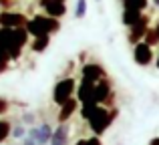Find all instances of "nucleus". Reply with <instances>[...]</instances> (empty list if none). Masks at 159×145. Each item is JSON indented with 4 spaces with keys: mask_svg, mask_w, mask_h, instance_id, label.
<instances>
[{
    "mask_svg": "<svg viewBox=\"0 0 159 145\" xmlns=\"http://www.w3.org/2000/svg\"><path fill=\"white\" fill-rule=\"evenodd\" d=\"M61 28V22L58 18H52V16L47 14H36L32 16V20H28L26 30L32 39H39V36H51V32H57Z\"/></svg>",
    "mask_w": 159,
    "mask_h": 145,
    "instance_id": "nucleus-1",
    "label": "nucleus"
},
{
    "mask_svg": "<svg viewBox=\"0 0 159 145\" xmlns=\"http://www.w3.org/2000/svg\"><path fill=\"white\" fill-rule=\"evenodd\" d=\"M117 113H119L117 109H107V107L99 105L97 109H95V113L91 115V119H89V127H91V131H93V135L101 137L109 129L113 119H117Z\"/></svg>",
    "mask_w": 159,
    "mask_h": 145,
    "instance_id": "nucleus-2",
    "label": "nucleus"
},
{
    "mask_svg": "<svg viewBox=\"0 0 159 145\" xmlns=\"http://www.w3.org/2000/svg\"><path fill=\"white\" fill-rule=\"evenodd\" d=\"M75 79L66 77V79H61V81L54 85L52 89V101L57 103L58 107H62L69 99H73V93H75Z\"/></svg>",
    "mask_w": 159,
    "mask_h": 145,
    "instance_id": "nucleus-3",
    "label": "nucleus"
},
{
    "mask_svg": "<svg viewBox=\"0 0 159 145\" xmlns=\"http://www.w3.org/2000/svg\"><path fill=\"white\" fill-rule=\"evenodd\" d=\"M81 77H83V81H89V83H95V85H97L99 81L107 79V73L101 65L87 63V65H83V69H81Z\"/></svg>",
    "mask_w": 159,
    "mask_h": 145,
    "instance_id": "nucleus-4",
    "label": "nucleus"
},
{
    "mask_svg": "<svg viewBox=\"0 0 159 145\" xmlns=\"http://www.w3.org/2000/svg\"><path fill=\"white\" fill-rule=\"evenodd\" d=\"M28 20L24 14L20 12H0V26L2 28H20V26H26Z\"/></svg>",
    "mask_w": 159,
    "mask_h": 145,
    "instance_id": "nucleus-5",
    "label": "nucleus"
},
{
    "mask_svg": "<svg viewBox=\"0 0 159 145\" xmlns=\"http://www.w3.org/2000/svg\"><path fill=\"white\" fill-rule=\"evenodd\" d=\"M52 133H54V129L48 123H43L40 127H30L28 129V137L30 139H34L39 145H47V143H51V139H52Z\"/></svg>",
    "mask_w": 159,
    "mask_h": 145,
    "instance_id": "nucleus-6",
    "label": "nucleus"
},
{
    "mask_svg": "<svg viewBox=\"0 0 159 145\" xmlns=\"http://www.w3.org/2000/svg\"><path fill=\"white\" fill-rule=\"evenodd\" d=\"M133 59L139 67H147L153 61V47H149L147 43H139L133 48Z\"/></svg>",
    "mask_w": 159,
    "mask_h": 145,
    "instance_id": "nucleus-7",
    "label": "nucleus"
},
{
    "mask_svg": "<svg viewBox=\"0 0 159 145\" xmlns=\"http://www.w3.org/2000/svg\"><path fill=\"white\" fill-rule=\"evenodd\" d=\"M147 30H149V18H147V16H143L135 26H131V32H129V43H131V44L143 43Z\"/></svg>",
    "mask_w": 159,
    "mask_h": 145,
    "instance_id": "nucleus-8",
    "label": "nucleus"
},
{
    "mask_svg": "<svg viewBox=\"0 0 159 145\" xmlns=\"http://www.w3.org/2000/svg\"><path fill=\"white\" fill-rule=\"evenodd\" d=\"M77 101L81 103H95V83H89V81H81L77 89Z\"/></svg>",
    "mask_w": 159,
    "mask_h": 145,
    "instance_id": "nucleus-9",
    "label": "nucleus"
},
{
    "mask_svg": "<svg viewBox=\"0 0 159 145\" xmlns=\"http://www.w3.org/2000/svg\"><path fill=\"white\" fill-rule=\"evenodd\" d=\"M111 97H113L111 83H109L107 79L99 81L97 85H95V103H97V105H103V103H107Z\"/></svg>",
    "mask_w": 159,
    "mask_h": 145,
    "instance_id": "nucleus-10",
    "label": "nucleus"
},
{
    "mask_svg": "<svg viewBox=\"0 0 159 145\" xmlns=\"http://www.w3.org/2000/svg\"><path fill=\"white\" fill-rule=\"evenodd\" d=\"M77 107H79L77 99H69V101L61 107V111H58V123H66L69 121V119L77 113Z\"/></svg>",
    "mask_w": 159,
    "mask_h": 145,
    "instance_id": "nucleus-11",
    "label": "nucleus"
},
{
    "mask_svg": "<svg viewBox=\"0 0 159 145\" xmlns=\"http://www.w3.org/2000/svg\"><path fill=\"white\" fill-rule=\"evenodd\" d=\"M69 143V125L66 123H58V127L54 129L51 145H66Z\"/></svg>",
    "mask_w": 159,
    "mask_h": 145,
    "instance_id": "nucleus-12",
    "label": "nucleus"
},
{
    "mask_svg": "<svg viewBox=\"0 0 159 145\" xmlns=\"http://www.w3.org/2000/svg\"><path fill=\"white\" fill-rule=\"evenodd\" d=\"M12 30H14V28H2L0 26V52H4V55H8V51H10Z\"/></svg>",
    "mask_w": 159,
    "mask_h": 145,
    "instance_id": "nucleus-13",
    "label": "nucleus"
},
{
    "mask_svg": "<svg viewBox=\"0 0 159 145\" xmlns=\"http://www.w3.org/2000/svg\"><path fill=\"white\" fill-rule=\"evenodd\" d=\"M44 10H47V16L61 18L66 14V2H51L48 6H44Z\"/></svg>",
    "mask_w": 159,
    "mask_h": 145,
    "instance_id": "nucleus-14",
    "label": "nucleus"
},
{
    "mask_svg": "<svg viewBox=\"0 0 159 145\" xmlns=\"http://www.w3.org/2000/svg\"><path fill=\"white\" fill-rule=\"evenodd\" d=\"M143 18V14H141V12H135V10H125L123 8V18H121V22L125 24V26H135L137 22H139V20Z\"/></svg>",
    "mask_w": 159,
    "mask_h": 145,
    "instance_id": "nucleus-15",
    "label": "nucleus"
},
{
    "mask_svg": "<svg viewBox=\"0 0 159 145\" xmlns=\"http://www.w3.org/2000/svg\"><path fill=\"white\" fill-rule=\"evenodd\" d=\"M149 0H125L123 2V8L125 10H135V12H143L147 8Z\"/></svg>",
    "mask_w": 159,
    "mask_h": 145,
    "instance_id": "nucleus-16",
    "label": "nucleus"
},
{
    "mask_svg": "<svg viewBox=\"0 0 159 145\" xmlns=\"http://www.w3.org/2000/svg\"><path fill=\"white\" fill-rule=\"evenodd\" d=\"M51 44V36H39V39H32V52H43L44 48H48Z\"/></svg>",
    "mask_w": 159,
    "mask_h": 145,
    "instance_id": "nucleus-17",
    "label": "nucleus"
},
{
    "mask_svg": "<svg viewBox=\"0 0 159 145\" xmlns=\"http://www.w3.org/2000/svg\"><path fill=\"white\" fill-rule=\"evenodd\" d=\"M8 135H12V125L6 121V119H0V143L6 141Z\"/></svg>",
    "mask_w": 159,
    "mask_h": 145,
    "instance_id": "nucleus-18",
    "label": "nucleus"
},
{
    "mask_svg": "<svg viewBox=\"0 0 159 145\" xmlns=\"http://www.w3.org/2000/svg\"><path fill=\"white\" fill-rule=\"evenodd\" d=\"M75 16H77V18H85V16H87V0H77Z\"/></svg>",
    "mask_w": 159,
    "mask_h": 145,
    "instance_id": "nucleus-19",
    "label": "nucleus"
},
{
    "mask_svg": "<svg viewBox=\"0 0 159 145\" xmlns=\"http://www.w3.org/2000/svg\"><path fill=\"white\" fill-rule=\"evenodd\" d=\"M10 57L8 55H4V52H0V75H4L8 71V67H10Z\"/></svg>",
    "mask_w": 159,
    "mask_h": 145,
    "instance_id": "nucleus-20",
    "label": "nucleus"
},
{
    "mask_svg": "<svg viewBox=\"0 0 159 145\" xmlns=\"http://www.w3.org/2000/svg\"><path fill=\"white\" fill-rule=\"evenodd\" d=\"M24 135H26V129H24V125L12 127V137H14V139H22Z\"/></svg>",
    "mask_w": 159,
    "mask_h": 145,
    "instance_id": "nucleus-21",
    "label": "nucleus"
},
{
    "mask_svg": "<svg viewBox=\"0 0 159 145\" xmlns=\"http://www.w3.org/2000/svg\"><path fill=\"white\" fill-rule=\"evenodd\" d=\"M143 43H147L149 47H153L155 43H159L157 40V34H155V30H147V34H145V40Z\"/></svg>",
    "mask_w": 159,
    "mask_h": 145,
    "instance_id": "nucleus-22",
    "label": "nucleus"
},
{
    "mask_svg": "<svg viewBox=\"0 0 159 145\" xmlns=\"http://www.w3.org/2000/svg\"><path fill=\"white\" fill-rule=\"evenodd\" d=\"M22 121L26 123V125H32V123H34V115H32V113H24L22 115Z\"/></svg>",
    "mask_w": 159,
    "mask_h": 145,
    "instance_id": "nucleus-23",
    "label": "nucleus"
},
{
    "mask_svg": "<svg viewBox=\"0 0 159 145\" xmlns=\"http://www.w3.org/2000/svg\"><path fill=\"white\" fill-rule=\"evenodd\" d=\"M87 145H103V143H101V137H97V135L89 137V139H87Z\"/></svg>",
    "mask_w": 159,
    "mask_h": 145,
    "instance_id": "nucleus-24",
    "label": "nucleus"
},
{
    "mask_svg": "<svg viewBox=\"0 0 159 145\" xmlns=\"http://www.w3.org/2000/svg\"><path fill=\"white\" fill-rule=\"evenodd\" d=\"M6 111H8V101L4 97H0V115L6 113Z\"/></svg>",
    "mask_w": 159,
    "mask_h": 145,
    "instance_id": "nucleus-25",
    "label": "nucleus"
},
{
    "mask_svg": "<svg viewBox=\"0 0 159 145\" xmlns=\"http://www.w3.org/2000/svg\"><path fill=\"white\" fill-rule=\"evenodd\" d=\"M14 2H16V0H0V6H4V8H10Z\"/></svg>",
    "mask_w": 159,
    "mask_h": 145,
    "instance_id": "nucleus-26",
    "label": "nucleus"
},
{
    "mask_svg": "<svg viewBox=\"0 0 159 145\" xmlns=\"http://www.w3.org/2000/svg\"><path fill=\"white\" fill-rule=\"evenodd\" d=\"M51 2H66V0H40V6H48V4H51Z\"/></svg>",
    "mask_w": 159,
    "mask_h": 145,
    "instance_id": "nucleus-27",
    "label": "nucleus"
},
{
    "mask_svg": "<svg viewBox=\"0 0 159 145\" xmlns=\"http://www.w3.org/2000/svg\"><path fill=\"white\" fill-rule=\"evenodd\" d=\"M22 145H39V143H36L34 139H30V137H28V139H24V143H22Z\"/></svg>",
    "mask_w": 159,
    "mask_h": 145,
    "instance_id": "nucleus-28",
    "label": "nucleus"
},
{
    "mask_svg": "<svg viewBox=\"0 0 159 145\" xmlns=\"http://www.w3.org/2000/svg\"><path fill=\"white\" fill-rule=\"evenodd\" d=\"M149 145H159V137H153L151 141H149Z\"/></svg>",
    "mask_w": 159,
    "mask_h": 145,
    "instance_id": "nucleus-29",
    "label": "nucleus"
},
{
    "mask_svg": "<svg viewBox=\"0 0 159 145\" xmlns=\"http://www.w3.org/2000/svg\"><path fill=\"white\" fill-rule=\"evenodd\" d=\"M153 30H155V34H157V40H159V20H157V24H155V28H153Z\"/></svg>",
    "mask_w": 159,
    "mask_h": 145,
    "instance_id": "nucleus-30",
    "label": "nucleus"
},
{
    "mask_svg": "<svg viewBox=\"0 0 159 145\" xmlns=\"http://www.w3.org/2000/svg\"><path fill=\"white\" fill-rule=\"evenodd\" d=\"M75 145H87V139H79V141L75 143Z\"/></svg>",
    "mask_w": 159,
    "mask_h": 145,
    "instance_id": "nucleus-31",
    "label": "nucleus"
},
{
    "mask_svg": "<svg viewBox=\"0 0 159 145\" xmlns=\"http://www.w3.org/2000/svg\"><path fill=\"white\" fill-rule=\"evenodd\" d=\"M153 4H155V6L159 8V0H153Z\"/></svg>",
    "mask_w": 159,
    "mask_h": 145,
    "instance_id": "nucleus-32",
    "label": "nucleus"
},
{
    "mask_svg": "<svg viewBox=\"0 0 159 145\" xmlns=\"http://www.w3.org/2000/svg\"><path fill=\"white\" fill-rule=\"evenodd\" d=\"M157 69H159V57H157Z\"/></svg>",
    "mask_w": 159,
    "mask_h": 145,
    "instance_id": "nucleus-33",
    "label": "nucleus"
},
{
    "mask_svg": "<svg viewBox=\"0 0 159 145\" xmlns=\"http://www.w3.org/2000/svg\"><path fill=\"white\" fill-rule=\"evenodd\" d=\"M97 2H101V0H97Z\"/></svg>",
    "mask_w": 159,
    "mask_h": 145,
    "instance_id": "nucleus-34",
    "label": "nucleus"
},
{
    "mask_svg": "<svg viewBox=\"0 0 159 145\" xmlns=\"http://www.w3.org/2000/svg\"><path fill=\"white\" fill-rule=\"evenodd\" d=\"M123 2H125V0H123Z\"/></svg>",
    "mask_w": 159,
    "mask_h": 145,
    "instance_id": "nucleus-35",
    "label": "nucleus"
}]
</instances>
